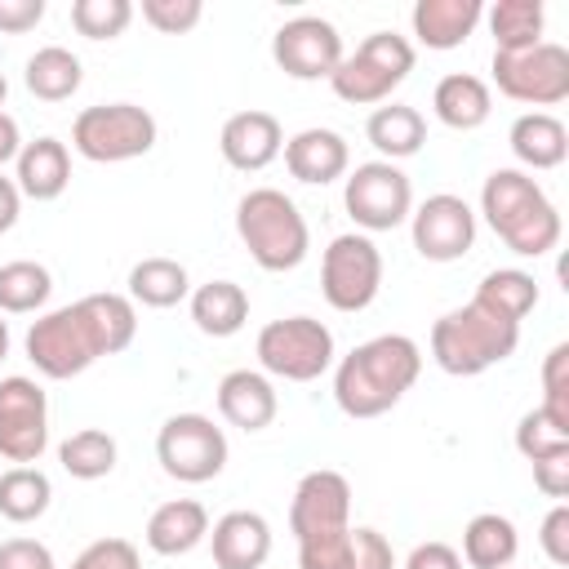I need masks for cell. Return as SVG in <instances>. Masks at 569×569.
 <instances>
[{
    "label": "cell",
    "instance_id": "cell-1",
    "mask_svg": "<svg viewBox=\"0 0 569 569\" xmlns=\"http://www.w3.org/2000/svg\"><path fill=\"white\" fill-rule=\"evenodd\" d=\"M422 351L405 333H378L351 347L333 369V400L347 418H378L418 382Z\"/></svg>",
    "mask_w": 569,
    "mask_h": 569
},
{
    "label": "cell",
    "instance_id": "cell-2",
    "mask_svg": "<svg viewBox=\"0 0 569 569\" xmlns=\"http://www.w3.org/2000/svg\"><path fill=\"white\" fill-rule=\"evenodd\" d=\"M480 213L520 258H542L560 244V209L525 169H493L480 187Z\"/></svg>",
    "mask_w": 569,
    "mask_h": 569
},
{
    "label": "cell",
    "instance_id": "cell-3",
    "mask_svg": "<svg viewBox=\"0 0 569 569\" xmlns=\"http://www.w3.org/2000/svg\"><path fill=\"white\" fill-rule=\"evenodd\" d=\"M22 347H27V360L36 365V373H44V378H53V382L76 378V373H84L93 360L111 356V342H107V333H102V320H98L89 293H84L80 302L53 307V311H44L40 320H31Z\"/></svg>",
    "mask_w": 569,
    "mask_h": 569
},
{
    "label": "cell",
    "instance_id": "cell-4",
    "mask_svg": "<svg viewBox=\"0 0 569 569\" xmlns=\"http://www.w3.org/2000/svg\"><path fill=\"white\" fill-rule=\"evenodd\" d=\"M236 236L262 271H293L311 249L307 218L280 187H253L240 196Z\"/></svg>",
    "mask_w": 569,
    "mask_h": 569
},
{
    "label": "cell",
    "instance_id": "cell-5",
    "mask_svg": "<svg viewBox=\"0 0 569 569\" xmlns=\"http://www.w3.org/2000/svg\"><path fill=\"white\" fill-rule=\"evenodd\" d=\"M516 342H520V325H507L476 302H462L431 325V360L453 378H476L502 365L516 351Z\"/></svg>",
    "mask_w": 569,
    "mask_h": 569
},
{
    "label": "cell",
    "instance_id": "cell-6",
    "mask_svg": "<svg viewBox=\"0 0 569 569\" xmlns=\"http://www.w3.org/2000/svg\"><path fill=\"white\" fill-rule=\"evenodd\" d=\"M409 71H413V44L396 31H373L356 44V53H342L329 84L342 102L373 107V102H387L391 89L409 80Z\"/></svg>",
    "mask_w": 569,
    "mask_h": 569
},
{
    "label": "cell",
    "instance_id": "cell-7",
    "mask_svg": "<svg viewBox=\"0 0 569 569\" xmlns=\"http://www.w3.org/2000/svg\"><path fill=\"white\" fill-rule=\"evenodd\" d=\"M156 116L138 102H98L71 120V147L93 164L138 160L156 147Z\"/></svg>",
    "mask_w": 569,
    "mask_h": 569
},
{
    "label": "cell",
    "instance_id": "cell-8",
    "mask_svg": "<svg viewBox=\"0 0 569 569\" xmlns=\"http://www.w3.org/2000/svg\"><path fill=\"white\" fill-rule=\"evenodd\" d=\"M258 365L284 382H316L333 365V333L316 316H284L258 329Z\"/></svg>",
    "mask_w": 569,
    "mask_h": 569
},
{
    "label": "cell",
    "instance_id": "cell-9",
    "mask_svg": "<svg viewBox=\"0 0 569 569\" xmlns=\"http://www.w3.org/2000/svg\"><path fill=\"white\" fill-rule=\"evenodd\" d=\"M227 436L204 413H173L156 436V462L182 485H204L227 467Z\"/></svg>",
    "mask_w": 569,
    "mask_h": 569
},
{
    "label": "cell",
    "instance_id": "cell-10",
    "mask_svg": "<svg viewBox=\"0 0 569 569\" xmlns=\"http://www.w3.org/2000/svg\"><path fill=\"white\" fill-rule=\"evenodd\" d=\"M493 84L511 102L556 107L569 98V49L556 40H538L516 53H493Z\"/></svg>",
    "mask_w": 569,
    "mask_h": 569
},
{
    "label": "cell",
    "instance_id": "cell-11",
    "mask_svg": "<svg viewBox=\"0 0 569 569\" xmlns=\"http://www.w3.org/2000/svg\"><path fill=\"white\" fill-rule=\"evenodd\" d=\"M342 204L351 213V222L369 236V231H396L400 222H409L413 213V187L409 173L391 160H365L347 173L342 187Z\"/></svg>",
    "mask_w": 569,
    "mask_h": 569
},
{
    "label": "cell",
    "instance_id": "cell-12",
    "mask_svg": "<svg viewBox=\"0 0 569 569\" xmlns=\"http://www.w3.org/2000/svg\"><path fill=\"white\" fill-rule=\"evenodd\" d=\"M382 289V253L365 231L333 236L320 258V293L333 311H365Z\"/></svg>",
    "mask_w": 569,
    "mask_h": 569
},
{
    "label": "cell",
    "instance_id": "cell-13",
    "mask_svg": "<svg viewBox=\"0 0 569 569\" xmlns=\"http://www.w3.org/2000/svg\"><path fill=\"white\" fill-rule=\"evenodd\" d=\"M49 445V400L36 378H0V458L31 467Z\"/></svg>",
    "mask_w": 569,
    "mask_h": 569
},
{
    "label": "cell",
    "instance_id": "cell-14",
    "mask_svg": "<svg viewBox=\"0 0 569 569\" xmlns=\"http://www.w3.org/2000/svg\"><path fill=\"white\" fill-rule=\"evenodd\" d=\"M271 58L293 80H329L342 62V36L329 18L302 13L271 36Z\"/></svg>",
    "mask_w": 569,
    "mask_h": 569
},
{
    "label": "cell",
    "instance_id": "cell-15",
    "mask_svg": "<svg viewBox=\"0 0 569 569\" xmlns=\"http://www.w3.org/2000/svg\"><path fill=\"white\" fill-rule=\"evenodd\" d=\"M409 231H413V249L427 262H458L476 244V213L462 196L436 191L409 213Z\"/></svg>",
    "mask_w": 569,
    "mask_h": 569
},
{
    "label": "cell",
    "instance_id": "cell-16",
    "mask_svg": "<svg viewBox=\"0 0 569 569\" xmlns=\"http://www.w3.org/2000/svg\"><path fill=\"white\" fill-rule=\"evenodd\" d=\"M338 529H351V485L342 471H329V467H316L298 480L293 489V502H289V533L302 542V538H316V533H338Z\"/></svg>",
    "mask_w": 569,
    "mask_h": 569
},
{
    "label": "cell",
    "instance_id": "cell-17",
    "mask_svg": "<svg viewBox=\"0 0 569 569\" xmlns=\"http://www.w3.org/2000/svg\"><path fill=\"white\" fill-rule=\"evenodd\" d=\"M218 151H222V160L231 164V169H240V173H258V169H267L280 151H284V129H280V120L271 116V111H236L227 124H222V133H218Z\"/></svg>",
    "mask_w": 569,
    "mask_h": 569
},
{
    "label": "cell",
    "instance_id": "cell-18",
    "mask_svg": "<svg viewBox=\"0 0 569 569\" xmlns=\"http://www.w3.org/2000/svg\"><path fill=\"white\" fill-rule=\"evenodd\" d=\"M347 164H351V147H347V138H342L338 129L311 124V129H302V133H293V138L284 142V169H289L298 182H307V187H329V182H338V178L347 173Z\"/></svg>",
    "mask_w": 569,
    "mask_h": 569
},
{
    "label": "cell",
    "instance_id": "cell-19",
    "mask_svg": "<svg viewBox=\"0 0 569 569\" xmlns=\"http://www.w3.org/2000/svg\"><path fill=\"white\" fill-rule=\"evenodd\" d=\"M209 551L218 569H262L271 556V525L258 511H227L209 529Z\"/></svg>",
    "mask_w": 569,
    "mask_h": 569
},
{
    "label": "cell",
    "instance_id": "cell-20",
    "mask_svg": "<svg viewBox=\"0 0 569 569\" xmlns=\"http://www.w3.org/2000/svg\"><path fill=\"white\" fill-rule=\"evenodd\" d=\"M276 409H280V400H276V387H271L267 373H258V369H231V373H222V382H218V413L231 427L262 431V427L276 422Z\"/></svg>",
    "mask_w": 569,
    "mask_h": 569
},
{
    "label": "cell",
    "instance_id": "cell-21",
    "mask_svg": "<svg viewBox=\"0 0 569 569\" xmlns=\"http://www.w3.org/2000/svg\"><path fill=\"white\" fill-rule=\"evenodd\" d=\"M13 169H18L13 182L27 200H58L71 182V151H67V142L44 133L36 142H22Z\"/></svg>",
    "mask_w": 569,
    "mask_h": 569
},
{
    "label": "cell",
    "instance_id": "cell-22",
    "mask_svg": "<svg viewBox=\"0 0 569 569\" xmlns=\"http://www.w3.org/2000/svg\"><path fill=\"white\" fill-rule=\"evenodd\" d=\"M431 111H436V120H440L445 129L471 133V129H480V124L489 120L493 93H489V84H485L480 76H471V71H449V76H440L436 89H431Z\"/></svg>",
    "mask_w": 569,
    "mask_h": 569
},
{
    "label": "cell",
    "instance_id": "cell-23",
    "mask_svg": "<svg viewBox=\"0 0 569 569\" xmlns=\"http://www.w3.org/2000/svg\"><path fill=\"white\" fill-rule=\"evenodd\" d=\"M485 18V4L480 0H418L409 22H413V36L418 44L427 49H458Z\"/></svg>",
    "mask_w": 569,
    "mask_h": 569
},
{
    "label": "cell",
    "instance_id": "cell-24",
    "mask_svg": "<svg viewBox=\"0 0 569 569\" xmlns=\"http://www.w3.org/2000/svg\"><path fill=\"white\" fill-rule=\"evenodd\" d=\"M209 538V511L196 498H169L147 520V547L156 556H187Z\"/></svg>",
    "mask_w": 569,
    "mask_h": 569
},
{
    "label": "cell",
    "instance_id": "cell-25",
    "mask_svg": "<svg viewBox=\"0 0 569 569\" xmlns=\"http://www.w3.org/2000/svg\"><path fill=\"white\" fill-rule=\"evenodd\" d=\"M507 142H511V156L525 169H556L569 156V129L551 111H525V116H516Z\"/></svg>",
    "mask_w": 569,
    "mask_h": 569
},
{
    "label": "cell",
    "instance_id": "cell-26",
    "mask_svg": "<svg viewBox=\"0 0 569 569\" xmlns=\"http://www.w3.org/2000/svg\"><path fill=\"white\" fill-rule=\"evenodd\" d=\"M365 138L373 142V151H378L382 160L396 164V160H409V156L422 151V142H427V120H422V111L409 107V102H387V107H373V111H369Z\"/></svg>",
    "mask_w": 569,
    "mask_h": 569
},
{
    "label": "cell",
    "instance_id": "cell-27",
    "mask_svg": "<svg viewBox=\"0 0 569 569\" xmlns=\"http://www.w3.org/2000/svg\"><path fill=\"white\" fill-rule=\"evenodd\" d=\"M516 551H520V533L507 516L498 511H480L467 520L462 529V565L467 569H511L516 565Z\"/></svg>",
    "mask_w": 569,
    "mask_h": 569
},
{
    "label": "cell",
    "instance_id": "cell-28",
    "mask_svg": "<svg viewBox=\"0 0 569 569\" xmlns=\"http://www.w3.org/2000/svg\"><path fill=\"white\" fill-rule=\"evenodd\" d=\"M191 320L209 338H231L249 320V293L236 280H209L191 289Z\"/></svg>",
    "mask_w": 569,
    "mask_h": 569
},
{
    "label": "cell",
    "instance_id": "cell-29",
    "mask_svg": "<svg viewBox=\"0 0 569 569\" xmlns=\"http://www.w3.org/2000/svg\"><path fill=\"white\" fill-rule=\"evenodd\" d=\"M471 302L485 307L489 316L507 320V325H520V320L538 307V280H533L529 271H520V267H498V271H489V276L476 284Z\"/></svg>",
    "mask_w": 569,
    "mask_h": 569
},
{
    "label": "cell",
    "instance_id": "cell-30",
    "mask_svg": "<svg viewBox=\"0 0 569 569\" xmlns=\"http://www.w3.org/2000/svg\"><path fill=\"white\" fill-rule=\"evenodd\" d=\"M182 298H191V280L178 258H142L129 267V302L169 311Z\"/></svg>",
    "mask_w": 569,
    "mask_h": 569
},
{
    "label": "cell",
    "instance_id": "cell-31",
    "mask_svg": "<svg viewBox=\"0 0 569 569\" xmlns=\"http://www.w3.org/2000/svg\"><path fill=\"white\" fill-rule=\"evenodd\" d=\"M84 80V67L71 49L62 44H44L27 58V71H22V84L40 98V102H67Z\"/></svg>",
    "mask_w": 569,
    "mask_h": 569
},
{
    "label": "cell",
    "instance_id": "cell-32",
    "mask_svg": "<svg viewBox=\"0 0 569 569\" xmlns=\"http://www.w3.org/2000/svg\"><path fill=\"white\" fill-rule=\"evenodd\" d=\"M489 31H493V53H516L542 40L547 27V9L542 0H498L493 9H485Z\"/></svg>",
    "mask_w": 569,
    "mask_h": 569
},
{
    "label": "cell",
    "instance_id": "cell-33",
    "mask_svg": "<svg viewBox=\"0 0 569 569\" xmlns=\"http://www.w3.org/2000/svg\"><path fill=\"white\" fill-rule=\"evenodd\" d=\"M116 436H107L102 427H80L58 445V462L71 480H102L116 471Z\"/></svg>",
    "mask_w": 569,
    "mask_h": 569
},
{
    "label": "cell",
    "instance_id": "cell-34",
    "mask_svg": "<svg viewBox=\"0 0 569 569\" xmlns=\"http://www.w3.org/2000/svg\"><path fill=\"white\" fill-rule=\"evenodd\" d=\"M53 485L40 467H9L0 471V516L13 525H31L49 511Z\"/></svg>",
    "mask_w": 569,
    "mask_h": 569
},
{
    "label": "cell",
    "instance_id": "cell-35",
    "mask_svg": "<svg viewBox=\"0 0 569 569\" xmlns=\"http://www.w3.org/2000/svg\"><path fill=\"white\" fill-rule=\"evenodd\" d=\"M53 293V276L44 262L31 258H13L0 267V316H27L40 311Z\"/></svg>",
    "mask_w": 569,
    "mask_h": 569
},
{
    "label": "cell",
    "instance_id": "cell-36",
    "mask_svg": "<svg viewBox=\"0 0 569 569\" xmlns=\"http://www.w3.org/2000/svg\"><path fill=\"white\" fill-rule=\"evenodd\" d=\"M133 22L129 0H71V27L84 40H116Z\"/></svg>",
    "mask_w": 569,
    "mask_h": 569
},
{
    "label": "cell",
    "instance_id": "cell-37",
    "mask_svg": "<svg viewBox=\"0 0 569 569\" xmlns=\"http://www.w3.org/2000/svg\"><path fill=\"white\" fill-rule=\"evenodd\" d=\"M516 449H520L529 462L551 458V453H565V449H569V427L556 422L542 405H533V409L516 422Z\"/></svg>",
    "mask_w": 569,
    "mask_h": 569
},
{
    "label": "cell",
    "instance_id": "cell-38",
    "mask_svg": "<svg viewBox=\"0 0 569 569\" xmlns=\"http://www.w3.org/2000/svg\"><path fill=\"white\" fill-rule=\"evenodd\" d=\"M542 409L569 427V342H556L542 360Z\"/></svg>",
    "mask_w": 569,
    "mask_h": 569
},
{
    "label": "cell",
    "instance_id": "cell-39",
    "mask_svg": "<svg viewBox=\"0 0 569 569\" xmlns=\"http://www.w3.org/2000/svg\"><path fill=\"white\" fill-rule=\"evenodd\" d=\"M298 569H351V529L298 542Z\"/></svg>",
    "mask_w": 569,
    "mask_h": 569
},
{
    "label": "cell",
    "instance_id": "cell-40",
    "mask_svg": "<svg viewBox=\"0 0 569 569\" xmlns=\"http://www.w3.org/2000/svg\"><path fill=\"white\" fill-rule=\"evenodd\" d=\"M142 18L160 36H182L204 18V4L200 0H142Z\"/></svg>",
    "mask_w": 569,
    "mask_h": 569
},
{
    "label": "cell",
    "instance_id": "cell-41",
    "mask_svg": "<svg viewBox=\"0 0 569 569\" xmlns=\"http://www.w3.org/2000/svg\"><path fill=\"white\" fill-rule=\"evenodd\" d=\"M71 569H142V556L129 538H98L71 560Z\"/></svg>",
    "mask_w": 569,
    "mask_h": 569
},
{
    "label": "cell",
    "instance_id": "cell-42",
    "mask_svg": "<svg viewBox=\"0 0 569 569\" xmlns=\"http://www.w3.org/2000/svg\"><path fill=\"white\" fill-rule=\"evenodd\" d=\"M351 569H400V565H396L391 542L378 529L360 525V529H351Z\"/></svg>",
    "mask_w": 569,
    "mask_h": 569
},
{
    "label": "cell",
    "instance_id": "cell-43",
    "mask_svg": "<svg viewBox=\"0 0 569 569\" xmlns=\"http://www.w3.org/2000/svg\"><path fill=\"white\" fill-rule=\"evenodd\" d=\"M538 547L551 565H569V507L556 502L547 516H542V529H538Z\"/></svg>",
    "mask_w": 569,
    "mask_h": 569
},
{
    "label": "cell",
    "instance_id": "cell-44",
    "mask_svg": "<svg viewBox=\"0 0 569 569\" xmlns=\"http://www.w3.org/2000/svg\"><path fill=\"white\" fill-rule=\"evenodd\" d=\"M0 569H53V551L36 538H9L0 542Z\"/></svg>",
    "mask_w": 569,
    "mask_h": 569
},
{
    "label": "cell",
    "instance_id": "cell-45",
    "mask_svg": "<svg viewBox=\"0 0 569 569\" xmlns=\"http://www.w3.org/2000/svg\"><path fill=\"white\" fill-rule=\"evenodd\" d=\"M533 485H538V493H547V498H565L569 493V449L565 453H551V458H538L533 462Z\"/></svg>",
    "mask_w": 569,
    "mask_h": 569
},
{
    "label": "cell",
    "instance_id": "cell-46",
    "mask_svg": "<svg viewBox=\"0 0 569 569\" xmlns=\"http://www.w3.org/2000/svg\"><path fill=\"white\" fill-rule=\"evenodd\" d=\"M40 18H44V0H0V31L9 36L36 31Z\"/></svg>",
    "mask_w": 569,
    "mask_h": 569
},
{
    "label": "cell",
    "instance_id": "cell-47",
    "mask_svg": "<svg viewBox=\"0 0 569 569\" xmlns=\"http://www.w3.org/2000/svg\"><path fill=\"white\" fill-rule=\"evenodd\" d=\"M405 569H467L462 556L449 542H418L405 560Z\"/></svg>",
    "mask_w": 569,
    "mask_h": 569
},
{
    "label": "cell",
    "instance_id": "cell-48",
    "mask_svg": "<svg viewBox=\"0 0 569 569\" xmlns=\"http://www.w3.org/2000/svg\"><path fill=\"white\" fill-rule=\"evenodd\" d=\"M18 213H22V191H18V182H13V178H4V173H0V236L18 222Z\"/></svg>",
    "mask_w": 569,
    "mask_h": 569
},
{
    "label": "cell",
    "instance_id": "cell-49",
    "mask_svg": "<svg viewBox=\"0 0 569 569\" xmlns=\"http://www.w3.org/2000/svg\"><path fill=\"white\" fill-rule=\"evenodd\" d=\"M18 151H22V133H18V120L0 107V164H9V160H18Z\"/></svg>",
    "mask_w": 569,
    "mask_h": 569
},
{
    "label": "cell",
    "instance_id": "cell-50",
    "mask_svg": "<svg viewBox=\"0 0 569 569\" xmlns=\"http://www.w3.org/2000/svg\"><path fill=\"white\" fill-rule=\"evenodd\" d=\"M4 356H9V320L0 316V360H4Z\"/></svg>",
    "mask_w": 569,
    "mask_h": 569
},
{
    "label": "cell",
    "instance_id": "cell-51",
    "mask_svg": "<svg viewBox=\"0 0 569 569\" xmlns=\"http://www.w3.org/2000/svg\"><path fill=\"white\" fill-rule=\"evenodd\" d=\"M4 93H9V80L0 76V107H4Z\"/></svg>",
    "mask_w": 569,
    "mask_h": 569
}]
</instances>
